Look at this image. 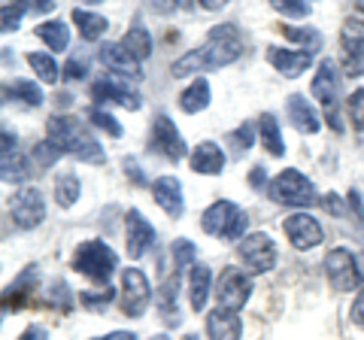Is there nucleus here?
Masks as SVG:
<instances>
[{"label":"nucleus","mask_w":364,"mask_h":340,"mask_svg":"<svg viewBox=\"0 0 364 340\" xmlns=\"http://www.w3.org/2000/svg\"><path fill=\"white\" fill-rule=\"evenodd\" d=\"M243 52V37L234 25H215L207 33V43L198 49L186 52L182 58L170 64L173 76H191V73H210V70H222V67L234 64Z\"/></svg>","instance_id":"obj_1"},{"label":"nucleus","mask_w":364,"mask_h":340,"mask_svg":"<svg viewBox=\"0 0 364 340\" xmlns=\"http://www.w3.org/2000/svg\"><path fill=\"white\" fill-rule=\"evenodd\" d=\"M46 140H52L61 152L79 158L85 164H104L107 152L100 149L97 137L88 131V124H82L73 116H52L46 122Z\"/></svg>","instance_id":"obj_2"},{"label":"nucleus","mask_w":364,"mask_h":340,"mask_svg":"<svg viewBox=\"0 0 364 340\" xmlns=\"http://www.w3.org/2000/svg\"><path fill=\"white\" fill-rule=\"evenodd\" d=\"M200 228H203V234L219 237V240H228V243L243 240L246 228H249V216L231 201H215V203H210V207L203 210Z\"/></svg>","instance_id":"obj_3"},{"label":"nucleus","mask_w":364,"mask_h":340,"mask_svg":"<svg viewBox=\"0 0 364 340\" xmlns=\"http://www.w3.org/2000/svg\"><path fill=\"white\" fill-rule=\"evenodd\" d=\"M73 270L100 282V286H109L112 274L119 270V255L112 253V246H107L104 240H85V243H79L73 253Z\"/></svg>","instance_id":"obj_4"},{"label":"nucleus","mask_w":364,"mask_h":340,"mask_svg":"<svg viewBox=\"0 0 364 340\" xmlns=\"http://www.w3.org/2000/svg\"><path fill=\"white\" fill-rule=\"evenodd\" d=\"M267 195H270L273 203H282V207H294V210L313 207V203L318 201L316 186L301 174V170H294V167H286L279 176L270 179Z\"/></svg>","instance_id":"obj_5"},{"label":"nucleus","mask_w":364,"mask_h":340,"mask_svg":"<svg viewBox=\"0 0 364 340\" xmlns=\"http://www.w3.org/2000/svg\"><path fill=\"white\" fill-rule=\"evenodd\" d=\"M313 97L325 107L328 124H331L334 131H343V124H340V116H337V104H340V76H337L334 61H318L316 76H313Z\"/></svg>","instance_id":"obj_6"},{"label":"nucleus","mask_w":364,"mask_h":340,"mask_svg":"<svg viewBox=\"0 0 364 340\" xmlns=\"http://www.w3.org/2000/svg\"><path fill=\"white\" fill-rule=\"evenodd\" d=\"M249 294H252V280H249V274H243L240 267H225L219 282H215L219 307L237 313V310H243L249 304Z\"/></svg>","instance_id":"obj_7"},{"label":"nucleus","mask_w":364,"mask_h":340,"mask_svg":"<svg viewBox=\"0 0 364 340\" xmlns=\"http://www.w3.org/2000/svg\"><path fill=\"white\" fill-rule=\"evenodd\" d=\"M149 301H152V289H149V280H146L143 270H136V267L122 270V310H124V316L140 319V316L149 310Z\"/></svg>","instance_id":"obj_8"},{"label":"nucleus","mask_w":364,"mask_h":340,"mask_svg":"<svg viewBox=\"0 0 364 340\" xmlns=\"http://www.w3.org/2000/svg\"><path fill=\"white\" fill-rule=\"evenodd\" d=\"M325 274L328 282L337 289V292H352L361 286V274H358V262L355 255L343 246H334L331 253L325 255Z\"/></svg>","instance_id":"obj_9"},{"label":"nucleus","mask_w":364,"mask_h":340,"mask_svg":"<svg viewBox=\"0 0 364 340\" xmlns=\"http://www.w3.org/2000/svg\"><path fill=\"white\" fill-rule=\"evenodd\" d=\"M237 253H240L243 265L252 270V274H267V270L277 267V246H273V240L264 231L246 234L240 246H237Z\"/></svg>","instance_id":"obj_10"},{"label":"nucleus","mask_w":364,"mask_h":340,"mask_svg":"<svg viewBox=\"0 0 364 340\" xmlns=\"http://www.w3.org/2000/svg\"><path fill=\"white\" fill-rule=\"evenodd\" d=\"M9 213H13V222L18 225L21 231H31L46 219V201L40 195V188H18L13 201H9Z\"/></svg>","instance_id":"obj_11"},{"label":"nucleus","mask_w":364,"mask_h":340,"mask_svg":"<svg viewBox=\"0 0 364 340\" xmlns=\"http://www.w3.org/2000/svg\"><path fill=\"white\" fill-rule=\"evenodd\" d=\"M282 231H286L289 243H291L294 249H301V253L318 246V243H322V237H325L322 225H318V222L310 216V213H304V210L289 213V216L282 219Z\"/></svg>","instance_id":"obj_12"},{"label":"nucleus","mask_w":364,"mask_h":340,"mask_svg":"<svg viewBox=\"0 0 364 340\" xmlns=\"http://www.w3.org/2000/svg\"><path fill=\"white\" fill-rule=\"evenodd\" d=\"M152 149L161 152L170 164H179L186 158V137L179 134V128L173 124L170 116H155L152 122Z\"/></svg>","instance_id":"obj_13"},{"label":"nucleus","mask_w":364,"mask_h":340,"mask_svg":"<svg viewBox=\"0 0 364 340\" xmlns=\"http://www.w3.org/2000/svg\"><path fill=\"white\" fill-rule=\"evenodd\" d=\"M343 64L349 76H364V18H349L340 31Z\"/></svg>","instance_id":"obj_14"},{"label":"nucleus","mask_w":364,"mask_h":340,"mask_svg":"<svg viewBox=\"0 0 364 340\" xmlns=\"http://www.w3.org/2000/svg\"><path fill=\"white\" fill-rule=\"evenodd\" d=\"M91 97H95L97 104H119L124 110H140L143 107L140 95H136L134 88L122 85L116 76H107V79H97V83H91Z\"/></svg>","instance_id":"obj_15"},{"label":"nucleus","mask_w":364,"mask_h":340,"mask_svg":"<svg viewBox=\"0 0 364 340\" xmlns=\"http://www.w3.org/2000/svg\"><path fill=\"white\" fill-rule=\"evenodd\" d=\"M124 222H128V255L136 262V258H143L155 246V237L158 234L152 228V222L146 219L140 210H128Z\"/></svg>","instance_id":"obj_16"},{"label":"nucleus","mask_w":364,"mask_h":340,"mask_svg":"<svg viewBox=\"0 0 364 340\" xmlns=\"http://www.w3.org/2000/svg\"><path fill=\"white\" fill-rule=\"evenodd\" d=\"M97 58H100V64H104L109 73L128 76V79H140V61H136L134 55L122 46V43H104V46L97 49Z\"/></svg>","instance_id":"obj_17"},{"label":"nucleus","mask_w":364,"mask_h":340,"mask_svg":"<svg viewBox=\"0 0 364 340\" xmlns=\"http://www.w3.org/2000/svg\"><path fill=\"white\" fill-rule=\"evenodd\" d=\"M267 61L277 67L279 76L298 79V76H304V70H310L313 67V55L304 52V49H277V46H270L267 49Z\"/></svg>","instance_id":"obj_18"},{"label":"nucleus","mask_w":364,"mask_h":340,"mask_svg":"<svg viewBox=\"0 0 364 340\" xmlns=\"http://www.w3.org/2000/svg\"><path fill=\"white\" fill-rule=\"evenodd\" d=\"M155 203L161 207L170 219H179L186 213V198H182V183L176 176H158L152 183Z\"/></svg>","instance_id":"obj_19"},{"label":"nucleus","mask_w":364,"mask_h":340,"mask_svg":"<svg viewBox=\"0 0 364 340\" xmlns=\"http://www.w3.org/2000/svg\"><path fill=\"white\" fill-rule=\"evenodd\" d=\"M188 161H191V170L200 174V176H219L225 170V152H222L219 143L203 140V143H198L195 149H191Z\"/></svg>","instance_id":"obj_20"},{"label":"nucleus","mask_w":364,"mask_h":340,"mask_svg":"<svg viewBox=\"0 0 364 340\" xmlns=\"http://www.w3.org/2000/svg\"><path fill=\"white\" fill-rule=\"evenodd\" d=\"M286 112H289V122H291L301 134H318V131H322V119H318L316 107H313L304 95H289Z\"/></svg>","instance_id":"obj_21"},{"label":"nucleus","mask_w":364,"mask_h":340,"mask_svg":"<svg viewBox=\"0 0 364 340\" xmlns=\"http://www.w3.org/2000/svg\"><path fill=\"white\" fill-rule=\"evenodd\" d=\"M243 334V322L234 310L215 307L207 313V337L210 340H240Z\"/></svg>","instance_id":"obj_22"},{"label":"nucleus","mask_w":364,"mask_h":340,"mask_svg":"<svg viewBox=\"0 0 364 340\" xmlns=\"http://www.w3.org/2000/svg\"><path fill=\"white\" fill-rule=\"evenodd\" d=\"M210 289H213V274H210V267H207V265H191V267H188V301H191V310H195V313L207 310Z\"/></svg>","instance_id":"obj_23"},{"label":"nucleus","mask_w":364,"mask_h":340,"mask_svg":"<svg viewBox=\"0 0 364 340\" xmlns=\"http://www.w3.org/2000/svg\"><path fill=\"white\" fill-rule=\"evenodd\" d=\"M210 97H213L210 83H207L203 76H198L188 88H182V95H179V110L188 112V116H198V112H203V110L210 107Z\"/></svg>","instance_id":"obj_24"},{"label":"nucleus","mask_w":364,"mask_h":340,"mask_svg":"<svg viewBox=\"0 0 364 340\" xmlns=\"http://www.w3.org/2000/svg\"><path fill=\"white\" fill-rule=\"evenodd\" d=\"M37 280H40V274H37V267H25L18 274V280L9 286L6 292H4V313H9V307L13 310H18L21 304H25V298L28 294L37 289Z\"/></svg>","instance_id":"obj_25"},{"label":"nucleus","mask_w":364,"mask_h":340,"mask_svg":"<svg viewBox=\"0 0 364 340\" xmlns=\"http://www.w3.org/2000/svg\"><path fill=\"white\" fill-rule=\"evenodd\" d=\"M258 137H261V146L273 155V158H282L286 155V140H282V131H279V122L273 112H261L258 119Z\"/></svg>","instance_id":"obj_26"},{"label":"nucleus","mask_w":364,"mask_h":340,"mask_svg":"<svg viewBox=\"0 0 364 340\" xmlns=\"http://www.w3.org/2000/svg\"><path fill=\"white\" fill-rule=\"evenodd\" d=\"M33 31H37V37H40L52 52H64L67 46H70V28H67L61 18L40 21V25L33 28Z\"/></svg>","instance_id":"obj_27"},{"label":"nucleus","mask_w":364,"mask_h":340,"mask_svg":"<svg viewBox=\"0 0 364 340\" xmlns=\"http://www.w3.org/2000/svg\"><path fill=\"white\" fill-rule=\"evenodd\" d=\"M79 191H82V183H79V176L73 170H61V174L55 176V203H58L61 210L73 207L79 201Z\"/></svg>","instance_id":"obj_28"},{"label":"nucleus","mask_w":364,"mask_h":340,"mask_svg":"<svg viewBox=\"0 0 364 340\" xmlns=\"http://www.w3.org/2000/svg\"><path fill=\"white\" fill-rule=\"evenodd\" d=\"M122 46L128 49L140 64L149 58V55H152V37H149V31L143 28V21H134L131 31L122 37Z\"/></svg>","instance_id":"obj_29"},{"label":"nucleus","mask_w":364,"mask_h":340,"mask_svg":"<svg viewBox=\"0 0 364 340\" xmlns=\"http://www.w3.org/2000/svg\"><path fill=\"white\" fill-rule=\"evenodd\" d=\"M73 21H76L79 33H82V40H100L109 28V21L100 13H91V9H82V6L73 9Z\"/></svg>","instance_id":"obj_30"},{"label":"nucleus","mask_w":364,"mask_h":340,"mask_svg":"<svg viewBox=\"0 0 364 340\" xmlns=\"http://www.w3.org/2000/svg\"><path fill=\"white\" fill-rule=\"evenodd\" d=\"M4 95H6V97H13V100H18V104H25V107H40V104H43L40 85H37V83H31V79H16L13 85H6V88H4Z\"/></svg>","instance_id":"obj_31"},{"label":"nucleus","mask_w":364,"mask_h":340,"mask_svg":"<svg viewBox=\"0 0 364 340\" xmlns=\"http://www.w3.org/2000/svg\"><path fill=\"white\" fill-rule=\"evenodd\" d=\"M0 170H4V183H25V179L31 176L28 158H25V155H18V152H4Z\"/></svg>","instance_id":"obj_32"},{"label":"nucleus","mask_w":364,"mask_h":340,"mask_svg":"<svg viewBox=\"0 0 364 340\" xmlns=\"http://www.w3.org/2000/svg\"><path fill=\"white\" fill-rule=\"evenodd\" d=\"M176 289H179V277H170L164 286H161V298H158V307L164 313V322L167 325H176L179 322V313H176Z\"/></svg>","instance_id":"obj_33"},{"label":"nucleus","mask_w":364,"mask_h":340,"mask_svg":"<svg viewBox=\"0 0 364 340\" xmlns=\"http://www.w3.org/2000/svg\"><path fill=\"white\" fill-rule=\"evenodd\" d=\"M282 33H286L289 40H294V43H301L304 46V52H318L322 49V33H318L316 28H294V25H282Z\"/></svg>","instance_id":"obj_34"},{"label":"nucleus","mask_w":364,"mask_h":340,"mask_svg":"<svg viewBox=\"0 0 364 340\" xmlns=\"http://www.w3.org/2000/svg\"><path fill=\"white\" fill-rule=\"evenodd\" d=\"M28 64H31V70L43 79V83H49V85L58 83V64H55V58L49 52H31Z\"/></svg>","instance_id":"obj_35"},{"label":"nucleus","mask_w":364,"mask_h":340,"mask_svg":"<svg viewBox=\"0 0 364 340\" xmlns=\"http://www.w3.org/2000/svg\"><path fill=\"white\" fill-rule=\"evenodd\" d=\"M252 143H255V124H240V128H234V131H228V146L234 149V155H246L249 149H252Z\"/></svg>","instance_id":"obj_36"},{"label":"nucleus","mask_w":364,"mask_h":340,"mask_svg":"<svg viewBox=\"0 0 364 340\" xmlns=\"http://www.w3.org/2000/svg\"><path fill=\"white\" fill-rule=\"evenodd\" d=\"M88 122L95 124V128L107 131L109 137H116V140L124 134V128L119 124V119H116V116H109V112H107V110H100V107H91V110H88Z\"/></svg>","instance_id":"obj_37"},{"label":"nucleus","mask_w":364,"mask_h":340,"mask_svg":"<svg viewBox=\"0 0 364 340\" xmlns=\"http://www.w3.org/2000/svg\"><path fill=\"white\" fill-rule=\"evenodd\" d=\"M31 13V4H4V9H0V18H4V31L13 33L18 31V21L21 16Z\"/></svg>","instance_id":"obj_38"},{"label":"nucleus","mask_w":364,"mask_h":340,"mask_svg":"<svg viewBox=\"0 0 364 340\" xmlns=\"http://www.w3.org/2000/svg\"><path fill=\"white\" fill-rule=\"evenodd\" d=\"M64 152L58 149V146H55L52 140H43V143H37V146H33V161H37V167H52L55 161H58V158H61Z\"/></svg>","instance_id":"obj_39"},{"label":"nucleus","mask_w":364,"mask_h":340,"mask_svg":"<svg viewBox=\"0 0 364 340\" xmlns=\"http://www.w3.org/2000/svg\"><path fill=\"white\" fill-rule=\"evenodd\" d=\"M346 110H349L352 128H355V131H364V85H361V88H355V92L349 95Z\"/></svg>","instance_id":"obj_40"},{"label":"nucleus","mask_w":364,"mask_h":340,"mask_svg":"<svg viewBox=\"0 0 364 340\" xmlns=\"http://www.w3.org/2000/svg\"><path fill=\"white\" fill-rule=\"evenodd\" d=\"M273 9L279 16H291V18H306L313 13V6L304 4V0H273Z\"/></svg>","instance_id":"obj_41"},{"label":"nucleus","mask_w":364,"mask_h":340,"mask_svg":"<svg viewBox=\"0 0 364 340\" xmlns=\"http://www.w3.org/2000/svg\"><path fill=\"white\" fill-rule=\"evenodd\" d=\"M173 262H176V267L182 270V267H191V265H198L195 262V243L191 240H173Z\"/></svg>","instance_id":"obj_42"},{"label":"nucleus","mask_w":364,"mask_h":340,"mask_svg":"<svg viewBox=\"0 0 364 340\" xmlns=\"http://www.w3.org/2000/svg\"><path fill=\"white\" fill-rule=\"evenodd\" d=\"M112 298H116V292L109 289H100V292H82V304L91 310H100V307H107V304H112Z\"/></svg>","instance_id":"obj_43"},{"label":"nucleus","mask_w":364,"mask_h":340,"mask_svg":"<svg viewBox=\"0 0 364 340\" xmlns=\"http://www.w3.org/2000/svg\"><path fill=\"white\" fill-rule=\"evenodd\" d=\"M67 292H70V289H67V282L61 277H55L49 282V301L52 304H61L64 310H70V294H67Z\"/></svg>","instance_id":"obj_44"},{"label":"nucleus","mask_w":364,"mask_h":340,"mask_svg":"<svg viewBox=\"0 0 364 340\" xmlns=\"http://www.w3.org/2000/svg\"><path fill=\"white\" fill-rule=\"evenodd\" d=\"M88 76V61L85 58H70L64 64V79H85Z\"/></svg>","instance_id":"obj_45"},{"label":"nucleus","mask_w":364,"mask_h":340,"mask_svg":"<svg viewBox=\"0 0 364 340\" xmlns=\"http://www.w3.org/2000/svg\"><path fill=\"white\" fill-rule=\"evenodd\" d=\"M16 340H49V331H46L43 325H37V322H31L25 331H21Z\"/></svg>","instance_id":"obj_46"},{"label":"nucleus","mask_w":364,"mask_h":340,"mask_svg":"<svg viewBox=\"0 0 364 340\" xmlns=\"http://www.w3.org/2000/svg\"><path fill=\"white\" fill-rule=\"evenodd\" d=\"M352 322H355L358 328H364V289L358 292V298L352 301Z\"/></svg>","instance_id":"obj_47"},{"label":"nucleus","mask_w":364,"mask_h":340,"mask_svg":"<svg viewBox=\"0 0 364 340\" xmlns=\"http://www.w3.org/2000/svg\"><path fill=\"white\" fill-rule=\"evenodd\" d=\"M264 174H267V170L261 167V164L252 167V170H249V186H252V188H264V179H267Z\"/></svg>","instance_id":"obj_48"},{"label":"nucleus","mask_w":364,"mask_h":340,"mask_svg":"<svg viewBox=\"0 0 364 340\" xmlns=\"http://www.w3.org/2000/svg\"><path fill=\"white\" fill-rule=\"evenodd\" d=\"M91 340H136V334L134 331H109L104 337H91Z\"/></svg>","instance_id":"obj_49"},{"label":"nucleus","mask_w":364,"mask_h":340,"mask_svg":"<svg viewBox=\"0 0 364 340\" xmlns=\"http://www.w3.org/2000/svg\"><path fill=\"white\" fill-rule=\"evenodd\" d=\"M124 167H128V170H131V174H128V176L134 179V183H136V186H143V183H146V179H143V174H140V167H136V164L131 161V158H128V161H124Z\"/></svg>","instance_id":"obj_50"},{"label":"nucleus","mask_w":364,"mask_h":340,"mask_svg":"<svg viewBox=\"0 0 364 340\" xmlns=\"http://www.w3.org/2000/svg\"><path fill=\"white\" fill-rule=\"evenodd\" d=\"M325 210H331L334 216H340V213H343V210H340V203H337V195H334V191H331V195H328V201H325Z\"/></svg>","instance_id":"obj_51"},{"label":"nucleus","mask_w":364,"mask_h":340,"mask_svg":"<svg viewBox=\"0 0 364 340\" xmlns=\"http://www.w3.org/2000/svg\"><path fill=\"white\" fill-rule=\"evenodd\" d=\"M200 6H203V9H213V13H215V9H222V6H225V0H203Z\"/></svg>","instance_id":"obj_52"},{"label":"nucleus","mask_w":364,"mask_h":340,"mask_svg":"<svg viewBox=\"0 0 364 340\" xmlns=\"http://www.w3.org/2000/svg\"><path fill=\"white\" fill-rule=\"evenodd\" d=\"M152 340H170V337H167V334H155Z\"/></svg>","instance_id":"obj_53"},{"label":"nucleus","mask_w":364,"mask_h":340,"mask_svg":"<svg viewBox=\"0 0 364 340\" xmlns=\"http://www.w3.org/2000/svg\"><path fill=\"white\" fill-rule=\"evenodd\" d=\"M182 340H198V334H186V337H182Z\"/></svg>","instance_id":"obj_54"},{"label":"nucleus","mask_w":364,"mask_h":340,"mask_svg":"<svg viewBox=\"0 0 364 340\" xmlns=\"http://www.w3.org/2000/svg\"><path fill=\"white\" fill-rule=\"evenodd\" d=\"M358 13H361V16H364V0H361V4H358Z\"/></svg>","instance_id":"obj_55"}]
</instances>
